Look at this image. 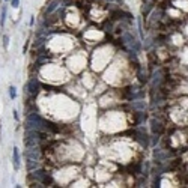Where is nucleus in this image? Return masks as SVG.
<instances>
[{"mask_svg":"<svg viewBox=\"0 0 188 188\" xmlns=\"http://www.w3.org/2000/svg\"><path fill=\"white\" fill-rule=\"evenodd\" d=\"M133 107L137 110H145V103H133Z\"/></svg>","mask_w":188,"mask_h":188,"instance_id":"10","label":"nucleus"},{"mask_svg":"<svg viewBox=\"0 0 188 188\" xmlns=\"http://www.w3.org/2000/svg\"><path fill=\"white\" fill-rule=\"evenodd\" d=\"M12 155H14V167H15V169H20V154H18L17 147L12 149Z\"/></svg>","mask_w":188,"mask_h":188,"instance_id":"8","label":"nucleus"},{"mask_svg":"<svg viewBox=\"0 0 188 188\" xmlns=\"http://www.w3.org/2000/svg\"><path fill=\"white\" fill-rule=\"evenodd\" d=\"M9 96H11L12 99L17 96V90H15V87H14V86H11V87H9Z\"/></svg>","mask_w":188,"mask_h":188,"instance_id":"11","label":"nucleus"},{"mask_svg":"<svg viewBox=\"0 0 188 188\" xmlns=\"http://www.w3.org/2000/svg\"><path fill=\"white\" fill-rule=\"evenodd\" d=\"M59 5H60V0H53V2L48 3V6H47V11H45V12H47V14H51L53 11L57 8Z\"/></svg>","mask_w":188,"mask_h":188,"instance_id":"7","label":"nucleus"},{"mask_svg":"<svg viewBox=\"0 0 188 188\" xmlns=\"http://www.w3.org/2000/svg\"><path fill=\"white\" fill-rule=\"evenodd\" d=\"M26 157H27V158H32V160H41V157H42V152H41V149H39V147H36V146H32V147H27Z\"/></svg>","mask_w":188,"mask_h":188,"instance_id":"5","label":"nucleus"},{"mask_svg":"<svg viewBox=\"0 0 188 188\" xmlns=\"http://www.w3.org/2000/svg\"><path fill=\"white\" fill-rule=\"evenodd\" d=\"M26 89H27V94L30 95V98L33 99L36 95L39 94V89H41V84H39V81L36 80V78H32L29 83H27L26 86Z\"/></svg>","mask_w":188,"mask_h":188,"instance_id":"2","label":"nucleus"},{"mask_svg":"<svg viewBox=\"0 0 188 188\" xmlns=\"http://www.w3.org/2000/svg\"><path fill=\"white\" fill-rule=\"evenodd\" d=\"M151 131L154 133L155 136H161L162 133H164V125H162L161 120H158V119L151 120Z\"/></svg>","mask_w":188,"mask_h":188,"instance_id":"4","label":"nucleus"},{"mask_svg":"<svg viewBox=\"0 0 188 188\" xmlns=\"http://www.w3.org/2000/svg\"><path fill=\"white\" fill-rule=\"evenodd\" d=\"M39 166V160H32V158H27V169L29 170H36Z\"/></svg>","mask_w":188,"mask_h":188,"instance_id":"6","label":"nucleus"},{"mask_svg":"<svg viewBox=\"0 0 188 188\" xmlns=\"http://www.w3.org/2000/svg\"><path fill=\"white\" fill-rule=\"evenodd\" d=\"M33 176L35 179L38 181V182H41V184H44V185H53L54 184V181H53V178L47 173L45 170H42V169H38V170L33 171Z\"/></svg>","mask_w":188,"mask_h":188,"instance_id":"1","label":"nucleus"},{"mask_svg":"<svg viewBox=\"0 0 188 188\" xmlns=\"http://www.w3.org/2000/svg\"><path fill=\"white\" fill-rule=\"evenodd\" d=\"M123 41H125V44L129 45L131 53H136L140 50V44H138V41H136V38L131 33H123Z\"/></svg>","mask_w":188,"mask_h":188,"instance_id":"3","label":"nucleus"},{"mask_svg":"<svg viewBox=\"0 0 188 188\" xmlns=\"http://www.w3.org/2000/svg\"><path fill=\"white\" fill-rule=\"evenodd\" d=\"M3 44H5V47H8V44H9V38H8V36H5V38H3Z\"/></svg>","mask_w":188,"mask_h":188,"instance_id":"13","label":"nucleus"},{"mask_svg":"<svg viewBox=\"0 0 188 188\" xmlns=\"http://www.w3.org/2000/svg\"><path fill=\"white\" fill-rule=\"evenodd\" d=\"M11 5H12V8H18V5H20V0H11Z\"/></svg>","mask_w":188,"mask_h":188,"instance_id":"12","label":"nucleus"},{"mask_svg":"<svg viewBox=\"0 0 188 188\" xmlns=\"http://www.w3.org/2000/svg\"><path fill=\"white\" fill-rule=\"evenodd\" d=\"M5 20H6V8L2 9V17H0V24L2 26L5 24Z\"/></svg>","mask_w":188,"mask_h":188,"instance_id":"9","label":"nucleus"}]
</instances>
